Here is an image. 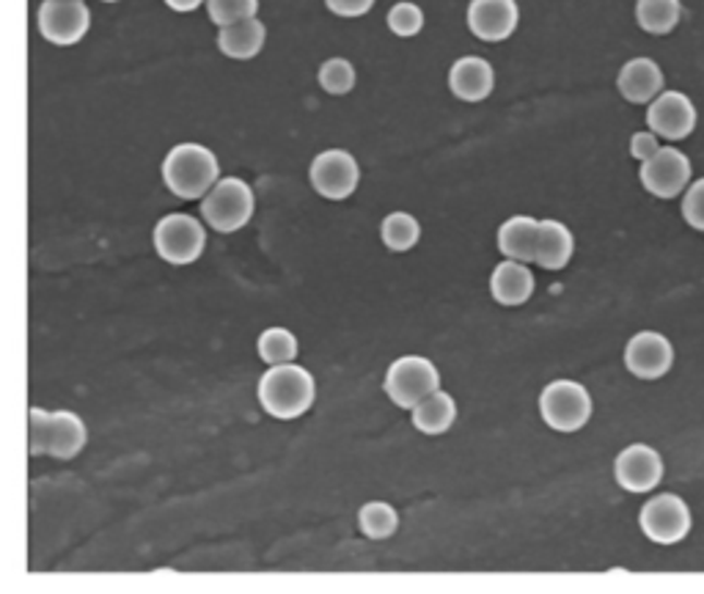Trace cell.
I'll return each instance as SVG.
<instances>
[{
    "mask_svg": "<svg viewBox=\"0 0 704 594\" xmlns=\"http://www.w3.org/2000/svg\"><path fill=\"white\" fill-rule=\"evenodd\" d=\"M317 399V383L312 372L298 364H278L265 372L259 380V402L265 413H270L278 422H292L301 419Z\"/></svg>",
    "mask_w": 704,
    "mask_h": 594,
    "instance_id": "6da1fadb",
    "label": "cell"
},
{
    "mask_svg": "<svg viewBox=\"0 0 704 594\" xmlns=\"http://www.w3.org/2000/svg\"><path fill=\"white\" fill-rule=\"evenodd\" d=\"M162 180L177 198L198 202L220 180V162L213 149L202 144H180L162 160Z\"/></svg>",
    "mask_w": 704,
    "mask_h": 594,
    "instance_id": "7a4b0ae2",
    "label": "cell"
},
{
    "mask_svg": "<svg viewBox=\"0 0 704 594\" xmlns=\"http://www.w3.org/2000/svg\"><path fill=\"white\" fill-rule=\"evenodd\" d=\"M28 438L31 454H47L56 460H72L86 446V424L72 410H39L31 408L28 413Z\"/></svg>",
    "mask_w": 704,
    "mask_h": 594,
    "instance_id": "3957f363",
    "label": "cell"
},
{
    "mask_svg": "<svg viewBox=\"0 0 704 594\" xmlns=\"http://www.w3.org/2000/svg\"><path fill=\"white\" fill-rule=\"evenodd\" d=\"M202 215L220 234L240 231L254 215V191L248 182L238 180V177H223L202 198Z\"/></svg>",
    "mask_w": 704,
    "mask_h": 594,
    "instance_id": "277c9868",
    "label": "cell"
},
{
    "mask_svg": "<svg viewBox=\"0 0 704 594\" xmlns=\"http://www.w3.org/2000/svg\"><path fill=\"white\" fill-rule=\"evenodd\" d=\"M539 413L556 433H578L592 419V397L581 383L554 380L539 393Z\"/></svg>",
    "mask_w": 704,
    "mask_h": 594,
    "instance_id": "5b68a950",
    "label": "cell"
},
{
    "mask_svg": "<svg viewBox=\"0 0 704 594\" xmlns=\"http://www.w3.org/2000/svg\"><path fill=\"white\" fill-rule=\"evenodd\" d=\"M644 537L655 545H677L691 534L693 512L677 493H658L639 512Z\"/></svg>",
    "mask_w": 704,
    "mask_h": 594,
    "instance_id": "8992f818",
    "label": "cell"
},
{
    "mask_svg": "<svg viewBox=\"0 0 704 594\" xmlns=\"http://www.w3.org/2000/svg\"><path fill=\"white\" fill-rule=\"evenodd\" d=\"M639 180L650 196L671 202L680 198L693 182V162L677 146H660L650 160L641 162Z\"/></svg>",
    "mask_w": 704,
    "mask_h": 594,
    "instance_id": "52a82bcc",
    "label": "cell"
},
{
    "mask_svg": "<svg viewBox=\"0 0 704 594\" xmlns=\"http://www.w3.org/2000/svg\"><path fill=\"white\" fill-rule=\"evenodd\" d=\"M151 240H155V251L160 254V259L177 267L193 265L204 254V248H207V231H204V226L193 215L185 213L166 215L155 226V237Z\"/></svg>",
    "mask_w": 704,
    "mask_h": 594,
    "instance_id": "ba28073f",
    "label": "cell"
},
{
    "mask_svg": "<svg viewBox=\"0 0 704 594\" xmlns=\"http://www.w3.org/2000/svg\"><path fill=\"white\" fill-rule=\"evenodd\" d=\"M386 388L388 399L404 410H413L422 399L435 393L440 388L438 366L422 355H404V359L393 361L386 372Z\"/></svg>",
    "mask_w": 704,
    "mask_h": 594,
    "instance_id": "9c48e42d",
    "label": "cell"
},
{
    "mask_svg": "<svg viewBox=\"0 0 704 594\" xmlns=\"http://www.w3.org/2000/svg\"><path fill=\"white\" fill-rule=\"evenodd\" d=\"M39 34L50 45H77L92 28V12L83 0H45L36 14Z\"/></svg>",
    "mask_w": 704,
    "mask_h": 594,
    "instance_id": "30bf717a",
    "label": "cell"
},
{
    "mask_svg": "<svg viewBox=\"0 0 704 594\" xmlns=\"http://www.w3.org/2000/svg\"><path fill=\"white\" fill-rule=\"evenodd\" d=\"M699 124V110L685 92H660L647 105V128L660 138L677 144L691 138Z\"/></svg>",
    "mask_w": 704,
    "mask_h": 594,
    "instance_id": "8fae6325",
    "label": "cell"
},
{
    "mask_svg": "<svg viewBox=\"0 0 704 594\" xmlns=\"http://www.w3.org/2000/svg\"><path fill=\"white\" fill-rule=\"evenodd\" d=\"M308 177L319 196L330 198V202H344L359 191L361 168L350 151L328 149L314 157Z\"/></svg>",
    "mask_w": 704,
    "mask_h": 594,
    "instance_id": "7c38bea8",
    "label": "cell"
},
{
    "mask_svg": "<svg viewBox=\"0 0 704 594\" xmlns=\"http://www.w3.org/2000/svg\"><path fill=\"white\" fill-rule=\"evenodd\" d=\"M664 457L647 444H630L614 460V480L628 493H653L664 482Z\"/></svg>",
    "mask_w": 704,
    "mask_h": 594,
    "instance_id": "4fadbf2b",
    "label": "cell"
},
{
    "mask_svg": "<svg viewBox=\"0 0 704 594\" xmlns=\"http://www.w3.org/2000/svg\"><path fill=\"white\" fill-rule=\"evenodd\" d=\"M624 366L639 380H660L675 366V344L658 330H639L624 347Z\"/></svg>",
    "mask_w": 704,
    "mask_h": 594,
    "instance_id": "5bb4252c",
    "label": "cell"
},
{
    "mask_svg": "<svg viewBox=\"0 0 704 594\" xmlns=\"http://www.w3.org/2000/svg\"><path fill=\"white\" fill-rule=\"evenodd\" d=\"M518 3L514 0H471L468 28L482 41H503L518 28Z\"/></svg>",
    "mask_w": 704,
    "mask_h": 594,
    "instance_id": "9a60e30c",
    "label": "cell"
},
{
    "mask_svg": "<svg viewBox=\"0 0 704 594\" xmlns=\"http://www.w3.org/2000/svg\"><path fill=\"white\" fill-rule=\"evenodd\" d=\"M617 88L628 102L650 105L666 88L664 70H660L658 61H653L647 56L630 58L628 64L619 70Z\"/></svg>",
    "mask_w": 704,
    "mask_h": 594,
    "instance_id": "2e32d148",
    "label": "cell"
},
{
    "mask_svg": "<svg viewBox=\"0 0 704 594\" xmlns=\"http://www.w3.org/2000/svg\"><path fill=\"white\" fill-rule=\"evenodd\" d=\"M496 86V72L480 56L457 58L449 72V88L462 102H482L493 94Z\"/></svg>",
    "mask_w": 704,
    "mask_h": 594,
    "instance_id": "e0dca14e",
    "label": "cell"
},
{
    "mask_svg": "<svg viewBox=\"0 0 704 594\" xmlns=\"http://www.w3.org/2000/svg\"><path fill=\"white\" fill-rule=\"evenodd\" d=\"M490 292L501 306H523L534 294V276L525 262L507 259L493 270Z\"/></svg>",
    "mask_w": 704,
    "mask_h": 594,
    "instance_id": "ac0fdd59",
    "label": "cell"
},
{
    "mask_svg": "<svg viewBox=\"0 0 704 594\" xmlns=\"http://www.w3.org/2000/svg\"><path fill=\"white\" fill-rule=\"evenodd\" d=\"M575 254V237L561 220H539V240L534 265L545 270H565Z\"/></svg>",
    "mask_w": 704,
    "mask_h": 594,
    "instance_id": "d6986e66",
    "label": "cell"
},
{
    "mask_svg": "<svg viewBox=\"0 0 704 594\" xmlns=\"http://www.w3.org/2000/svg\"><path fill=\"white\" fill-rule=\"evenodd\" d=\"M267 39V28L262 20L248 17L240 23L223 25L218 34V47L223 56L234 58V61H251L262 52Z\"/></svg>",
    "mask_w": 704,
    "mask_h": 594,
    "instance_id": "ffe728a7",
    "label": "cell"
},
{
    "mask_svg": "<svg viewBox=\"0 0 704 594\" xmlns=\"http://www.w3.org/2000/svg\"><path fill=\"white\" fill-rule=\"evenodd\" d=\"M537 240L539 220L529 218V215H514L498 229V251L507 259L525 262V265H532L534 256H537Z\"/></svg>",
    "mask_w": 704,
    "mask_h": 594,
    "instance_id": "44dd1931",
    "label": "cell"
},
{
    "mask_svg": "<svg viewBox=\"0 0 704 594\" xmlns=\"http://www.w3.org/2000/svg\"><path fill=\"white\" fill-rule=\"evenodd\" d=\"M457 404L451 393L435 391L413 408V427L424 435H444L454 424Z\"/></svg>",
    "mask_w": 704,
    "mask_h": 594,
    "instance_id": "7402d4cb",
    "label": "cell"
},
{
    "mask_svg": "<svg viewBox=\"0 0 704 594\" xmlns=\"http://www.w3.org/2000/svg\"><path fill=\"white\" fill-rule=\"evenodd\" d=\"M682 20V0H635V23L650 36H669Z\"/></svg>",
    "mask_w": 704,
    "mask_h": 594,
    "instance_id": "603a6c76",
    "label": "cell"
},
{
    "mask_svg": "<svg viewBox=\"0 0 704 594\" xmlns=\"http://www.w3.org/2000/svg\"><path fill=\"white\" fill-rule=\"evenodd\" d=\"M380 234H383V243H386L388 251H397V254H402V251H410L413 245H418L422 226H418V220L413 218L410 213H391L383 218Z\"/></svg>",
    "mask_w": 704,
    "mask_h": 594,
    "instance_id": "cb8c5ba5",
    "label": "cell"
},
{
    "mask_svg": "<svg viewBox=\"0 0 704 594\" xmlns=\"http://www.w3.org/2000/svg\"><path fill=\"white\" fill-rule=\"evenodd\" d=\"M359 523H361V531H364L369 540H388L391 534H397L399 514L391 504L369 501L361 507Z\"/></svg>",
    "mask_w": 704,
    "mask_h": 594,
    "instance_id": "d4e9b609",
    "label": "cell"
},
{
    "mask_svg": "<svg viewBox=\"0 0 704 594\" xmlns=\"http://www.w3.org/2000/svg\"><path fill=\"white\" fill-rule=\"evenodd\" d=\"M259 359L265 364L278 366V364H289V361H295L298 355V339L292 330L287 328H267L265 334L259 336Z\"/></svg>",
    "mask_w": 704,
    "mask_h": 594,
    "instance_id": "484cf974",
    "label": "cell"
},
{
    "mask_svg": "<svg viewBox=\"0 0 704 594\" xmlns=\"http://www.w3.org/2000/svg\"><path fill=\"white\" fill-rule=\"evenodd\" d=\"M319 86L328 94H333V97L350 94L352 86H355V66L347 58H330L319 66Z\"/></svg>",
    "mask_w": 704,
    "mask_h": 594,
    "instance_id": "4316f807",
    "label": "cell"
},
{
    "mask_svg": "<svg viewBox=\"0 0 704 594\" xmlns=\"http://www.w3.org/2000/svg\"><path fill=\"white\" fill-rule=\"evenodd\" d=\"M207 12L209 20H213L218 28H223V25L256 17L259 0H207Z\"/></svg>",
    "mask_w": 704,
    "mask_h": 594,
    "instance_id": "83f0119b",
    "label": "cell"
},
{
    "mask_svg": "<svg viewBox=\"0 0 704 594\" xmlns=\"http://www.w3.org/2000/svg\"><path fill=\"white\" fill-rule=\"evenodd\" d=\"M388 28H391V34L402 36V39H410V36L422 34L424 12L416 7V3L402 0V3L391 7V12H388Z\"/></svg>",
    "mask_w": 704,
    "mask_h": 594,
    "instance_id": "f1b7e54d",
    "label": "cell"
},
{
    "mask_svg": "<svg viewBox=\"0 0 704 594\" xmlns=\"http://www.w3.org/2000/svg\"><path fill=\"white\" fill-rule=\"evenodd\" d=\"M682 218L691 229L704 231V177L693 180L688 191L682 193Z\"/></svg>",
    "mask_w": 704,
    "mask_h": 594,
    "instance_id": "f546056e",
    "label": "cell"
},
{
    "mask_svg": "<svg viewBox=\"0 0 704 594\" xmlns=\"http://www.w3.org/2000/svg\"><path fill=\"white\" fill-rule=\"evenodd\" d=\"M658 149H660V135L653 133V130H641V133H633V138H630V155H633L639 162L650 160Z\"/></svg>",
    "mask_w": 704,
    "mask_h": 594,
    "instance_id": "4dcf8cb0",
    "label": "cell"
},
{
    "mask_svg": "<svg viewBox=\"0 0 704 594\" xmlns=\"http://www.w3.org/2000/svg\"><path fill=\"white\" fill-rule=\"evenodd\" d=\"M325 7L339 17H364L372 12L375 0H325Z\"/></svg>",
    "mask_w": 704,
    "mask_h": 594,
    "instance_id": "1f68e13d",
    "label": "cell"
},
{
    "mask_svg": "<svg viewBox=\"0 0 704 594\" xmlns=\"http://www.w3.org/2000/svg\"><path fill=\"white\" fill-rule=\"evenodd\" d=\"M202 3H207V0H166V7L173 9V12H180V14L196 12Z\"/></svg>",
    "mask_w": 704,
    "mask_h": 594,
    "instance_id": "d6a6232c",
    "label": "cell"
},
{
    "mask_svg": "<svg viewBox=\"0 0 704 594\" xmlns=\"http://www.w3.org/2000/svg\"><path fill=\"white\" fill-rule=\"evenodd\" d=\"M105 3H116V0H105Z\"/></svg>",
    "mask_w": 704,
    "mask_h": 594,
    "instance_id": "836d02e7",
    "label": "cell"
}]
</instances>
